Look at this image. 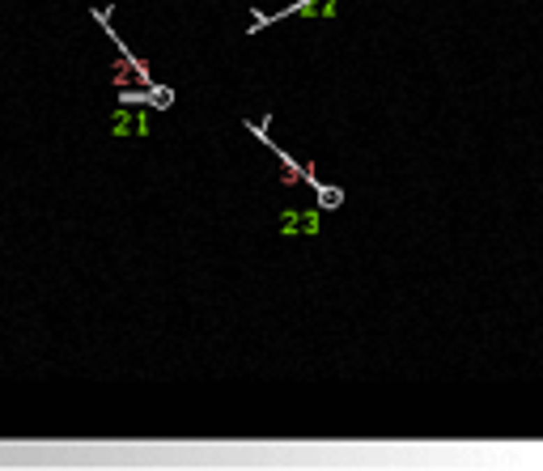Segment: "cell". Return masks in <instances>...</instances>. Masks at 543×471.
I'll use <instances>...</instances> for the list:
<instances>
[{"instance_id":"2","label":"cell","mask_w":543,"mask_h":471,"mask_svg":"<svg viewBox=\"0 0 543 471\" xmlns=\"http://www.w3.org/2000/svg\"><path fill=\"white\" fill-rule=\"evenodd\" d=\"M115 136H149V119L136 111H119L115 115Z\"/></svg>"},{"instance_id":"5","label":"cell","mask_w":543,"mask_h":471,"mask_svg":"<svg viewBox=\"0 0 543 471\" xmlns=\"http://www.w3.org/2000/svg\"><path fill=\"white\" fill-rule=\"evenodd\" d=\"M149 102H153V107H161V111H166L170 102H174V94H170V89H149Z\"/></svg>"},{"instance_id":"4","label":"cell","mask_w":543,"mask_h":471,"mask_svg":"<svg viewBox=\"0 0 543 471\" xmlns=\"http://www.w3.org/2000/svg\"><path fill=\"white\" fill-rule=\"evenodd\" d=\"M318 204H322V208H340V204H344V191H340V187H318Z\"/></svg>"},{"instance_id":"1","label":"cell","mask_w":543,"mask_h":471,"mask_svg":"<svg viewBox=\"0 0 543 471\" xmlns=\"http://www.w3.org/2000/svg\"><path fill=\"white\" fill-rule=\"evenodd\" d=\"M281 230L285 234H318L322 230V213H285Z\"/></svg>"},{"instance_id":"3","label":"cell","mask_w":543,"mask_h":471,"mask_svg":"<svg viewBox=\"0 0 543 471\" xmlns=\"http://www.w3.org/2000/svg\"><path fill=\"white\" fill-rule=\"evenodd\" d=\"M293 13H322L327 17V13H336V0H302Z\"/></svg>"}]
</instances>
